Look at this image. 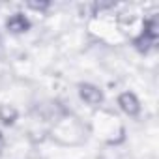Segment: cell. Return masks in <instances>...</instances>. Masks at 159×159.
Segmentation results:
<instances>
[{
	"label": "cell",
	"instance_id": "6da1fadb",
	"mask_svg": "<svg viewBox=\"0 0 159 159\" xmlns=\"http://www.w3.org/2000/svg\"><path fill=\"white\" fill-rule=\"evenodd\" d=\"M79 96L81 99L88 105H99L103 101V92L96 86V84H90V83H81L79 84Z\"/></svg>",
	"mask_w": 159,
	"mask_h": 159
},
{
	"label": "cell",
	"instance_id": "7a4b0ae2",
	"mask_svg": "<svg viewBox=\"0 0 159 159\" xmlns=\"http://www.w3.org/2000/svg\"><path fill=\"white\" fill-rule=\"evenodd\" d=\"M118 105L127 116H139L140 112V103L133 92H124L118 96Z\"/></svg>",
	"mask_w": 159,
	"mask_h": 159
},
{
	"label": "cell",
	"instance_id": "3957f363",
	"mask_svg": "<svg viewBox=\"0 0 159 159\" xmlns=\"http://www.w3.org/2000/svg\"><path fill=\"white\" fill-rule=\"evenodd\" d=\"M30 21L25 13H13L11 17H8L6 21V28L11 32V34H25L30 30Z\"/></svg>",
	"mask_w": 159,
	"mask_h": 159
},
{
	"label": "cell",
	"instance_id": "277c9868",
	"mask_svg": "<svg viewBox=\"0 0 159 159\" xmlns=\"http://www.w3.org/2000/svg\"><path fill=\"white\" fill-rule=\"evenodd\" d=\"M19 118V112L11 105H0V122L4 125H13Z\"/></svg>",
	"mask_w": 159,
	"mask_h": 159
},
{
	"label": "cell",
	"instance_id": "5b68a950",
	"mask_svg": "<svg viewBox=\"0 0 159 159\" xmlns=\"http://www.w3.org/2000/svg\"><path fill=\"white\" fill-rule=\"evenodd\" d=\"M155 45V39H152V38H148L146 34H139L135 39H133V47L139 51V52H142V54H146V52H150V49Z\"/></svg>",
	"mask_w": 159,
	"mask_h": 159
},
{
	"label": "cell",
	"instance_id": "8992f818",
	"mask_svg": "<svg viewBox=\"0 0 159 159\" xmlns=\"http://www.w3.org/2000/svg\"><path fill=\"white\" fill-rule=\"evenodd\" d=\"M26 8H30L34 11H47L51 8V2H28Z\"/></svg>",
	"mask_w": 159,
	"mask_h": 159
},
{
	"label": "cell",
	"instance_id": "52a82bcc",
	"mask_svg": "<svg viewBox=\"0 0 159 159\" xmlns=\"http://www.w3.org/2000/svg\"><path fill=\"white\" fill-rule=\"evenodd\" d=\"M4 146H6V140H4V135L0 133V153H2V150H4Z\"/></svg>",
	"mask_w": 159,
	"mask_h": 159
}]
</instances>
